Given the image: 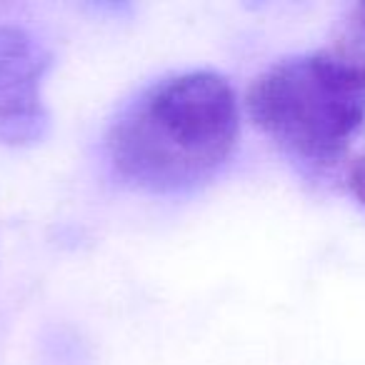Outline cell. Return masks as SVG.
<instances>
[{
  "instance_id": "cell-1",
  "label": "cell",
  "mask_w": 365,
  "mask_h": 365,
  "mask_svg": "<svg viewBox=\"0 0 365 365\" xmlns=\"http://www.w3.org/2000/svg\"><path fill=\"white\" fill-rule=\"evenodd\" d=\"M240 133L235 91L213 71L153 83L110 123L106 153L115 175L148 193H185L213 178Z\"/></svg>"
},
{
  "instance_id": "cell-2",
  "label": "cell",
  "mask_w": 365,
  "mask_h": 365,
  "mask_svg": "<svg viewBox=\"0 0 365 365\" xmlns=\"http://www.w3.org/2000/svg\"><path fill=\"white\" fill-rule=\"evenodd\" d=\"M245 103L285 153L333 165L365 125V51L350 43L285 58L255 78Z\"/></svg>"
},
{
  "instance_id": "cell-3",
  "label": "cell",
  "mask_w": 365,
  "mask_h": 365,
  "mask_svg": "<svg viewBox=\"0 0 365 365\" xmlns=\"http://www.w3.org/2000/svg\"><path fill=\"white\" fill-rule=\"evenodd\" d=\"M48 48L16 26H0V143L28 148L48 135L51 115L43 81L51 71Z\"/></svg>"
},
{
  "instance_id": "cell-4",
  "label": "cell",
  "mask_w": 365,
  "mask_h": 365,
  "mask_svg": "<svg viewBox=\"0 0 365 365\" xmlns=\"http://www.w3.org/2000/svg\"><path fill=\"white\" fill-rule=\"evenodd\" d=\"M348 185L353 190V195L365 205V153L360 158H355L350 163V170H348Z\"/></svg>"
},
{
  "instance_id": "cell-5",
  "label": "cell",
  "mask_w": 365,
  "mask_h": 365,
  "mask_svg": "<svg viewBox=\"0 0 365 365\" xmlns=\"http://www.w3.org/2000/svg\"><path fill=\"white\" fill-rule=\"evenodd\" d=\"M350 26H353V46H358L365 51V3H360V6L353 11Z\"/></svg>"
}]
</instances>
